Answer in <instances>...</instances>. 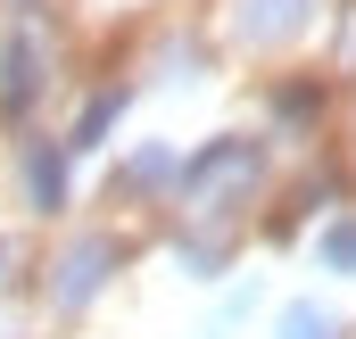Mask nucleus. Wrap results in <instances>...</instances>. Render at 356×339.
<instances>
[{
  "mask_svg": "<svg viewBox=\"0 0 356 339\" xmlns=\"http://www.w3.org/2000/svg\"><path fill=\"white\" fill-rule=\"evenodd\" d=\"M257 174H266V158H257V141H207V149H191L175 174V199L182 215H199V224H224L232 207H249V190H257Z\"/></svg>",
  "mask_w": 356,
  "mask_h": 339,
  "instance_id": "obj_1",
  "label": "nucleus"
},
{
  "mask_svg": "<svg viewBox=\"0 0 356 339\" xmlns=\"http://www.w3.org/2000/svg\"><path fill=\"white\" fill-rule=\"evenodd\" d=\"M108 265H116V240H99V232H83L75 249L50 265V306L58 315H75V306H91L99 298V281H108Z\"/></svg>",
  "mask_w": 356,
  "mask_h": 339,
  "instance_id": "obj_2",
  "label": "nucleus"
},
{
  "mask_svg": "<svg viewBox=\"0 0 356 339\" xmlns=\"http://www.w3.org/2000/svg\"><path fill=\"white\" fill-rule=\"evenodd\" d=\"M307 17H315V0H232V33H241L249 50H282V42H298Z\"/></svg>",
  "mask_w": 356,
  "mask_h": 339,
  "instance_id": "obj_3",
  "label": "nucleus"
},
{
  "mask_svg": "<svg viewBox=\"0 0 356 339\" xmlns=\"http://www.w3.org/2000/svg\"><path fill=\"white\" fill-rule=\"evenodd\" d=\"M33 91H42V75H33V33H8V50H0V108L25 116Z\"/></svg>",
  "mask_w": 356,
  "mask_h": 339,
  "instance_id": "obj_4",
  "label": "nucleus"
},
{
  "mask_svg": "<svg viewBox=\"0 0 356 339\" xmlns=\"http://www.w3.org/2000/svg\"><path fill=\"white\" fill-rule=\"evenodd\" d=\"M25 207H33V215L67 207V158H58L50 141H33V149H25Z\"/></svg>",
  "mask_w": 356,
  "mask_h": 339,
  "instance_id": "obj_5",
  "label": "nucleus"
},
{
  "mask_svg": "<svg viewBox=\"0 0 356 339\" xmlns=\"http://www.w3.org/2000/svg\"><path fill=\"white\" fill-rule=\"evenodd\" d=\"M315 265H323V273H348V281H356V215H332V224L315 232Z\"/></svg>",
  "mask_w": 356,
  "mask_h": 339,
  "instance_id": "obj_6",
  "label": "nucleus"
},
{
  "mask_svg": "<svg viewBox=\"0 0 356 339\" xmlns=\"http://www.w3.org/2000/svg\"><path fill=\"white\" fill-rule=\"evenodd\" d=\"M116 116H124V91H91V108H83V124H75V141H67V149H99Z\"/></svg>",
  "mask_w": 356,
  "mask_h": 339,
  "instance_id": "obj_7",
  "label": "nucleus"
},
{
  "mask_svg": "<svg viewBox=\"0 0 356 339\" xmlns=\"http://www.w3.org/2000/svg\"><path fill=\"white\" fill-rule=\"evenodd\" d=\"M282 339H340V315H323L315 298H290L282 306Z\"/></svg>",
  "mask_w": 356,
  "mask_h": 339,
  "instance_id": "obj_8",
  "label": "nucleus"
},
{
  "mask_svg": "<svg viewBox=\"0 0 356 339\" xmlns=\"http://www.w3.org/2000/svg\"><path fill=\"white\" fill-rule=\"evenodd\" d=\"M158 174H182V166H175V158H166V149H141V158L124 166V182H158Z\"/></svg>",
  "mask_w": 356,
  "mask_h": 339,
  "instance_id": "obj_9",
  "label": "nucleus"
},
{
  "mask_svg": "<svg viewBox=\"0 0 356 339\" xmlns=\"http://www.w3.org/2000/svg\"><path fill=\"white\" fill-rule=\"evenodd\" d=\"M273 108H282V116H307V108H323V91H307V83H290V91H282V99H273Z\"/></svg>",
  "mask_w": 356,
  "mask_h": 339,
  "instance_id": "obj_10",
  "label": "nucleus"
}]
</instances>
